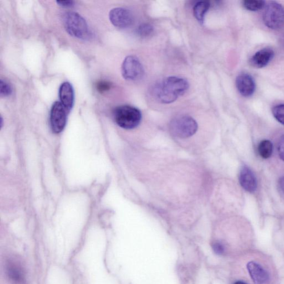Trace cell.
I'll return each instance as SVG.
<instances>
[{"instance_id":"6da1fadb","label":"cell","mask_w":284,"mask_h":284,"mask_svg":"<svg viewBox=\"0 0 284 284\" xmlns=\"http://www.w3.org/2000/svg\"><path fill=\"white\" fill-rule=\"evenodd\" d=\"M168 129L173 141L189 152L202 151L213 140V136L201 131L197 120L188 115L173 117L169 122Z\"/></svg>"},{"instance_id":"7a4b0ae2","label":"cell","mask_w":284,"mask_h":284,"mask_svg":"<svg viewBox=\"0 0 284 284\" xmlns=\"http://www.w3.org/2000/svg\"><path fill=\"white\" fill-rule=\"evenodd\" d=\"M188 82L181 77L170 76L156 82L152 89V94L163 104H169L183 96L189 89Z\"/></svg>"},{"instance_id":"3957f363","label":"cell","mask_w":284,"mask_h":284,"mask_svg":"<svg viewBox=\"0 0 284 284\" xmlns=\"http://www.w3.org/2000/svg\"><path fill=\"white\" fill-rule=\"evenodd\" d=\"M113 118L117 126L127 131H136L140 128L143 116L140 110L131 106H118L113 111Z\"/></svg>"},{"instance_id":"277c9868","label":"cell","mask_w":284,"mask_h":284,"mask_svg":"<svg viewBox=\"0 0 284 284\" xmlns=\"http://www.w3.org/2000/svg\"><path fill=\"white\" fill-rule=\"evenodd\" d=\"M64 25L67 33L81 40H89L91 32L86 20L78 13L68 12L64 15Z\"/></svg>"},{"instance_id":"5b68a950","label":"cell","mask_w":284,"mask_h":284,"mask_svg":"<svg viewBox=\"0 0 284 284\" xmlns=\"http://www.w3.org/2000/svg\"><path fill=\"white\" fill-rule=\"evenodd\" d=\"M263 22L268 28L279 30L284 27V8L280 4L271 2L267 4L262 16Z\"/></svg>"},{"instance_id":"8992f818","label":"cell","mask_w":284,"mask_h":284,"mask_svg":"<svg viewBox=\"0 0 284 284\" xmlns=\"http://www.w3.org/2000/svg\"><path fill=\"white\" fill-rule=\"evenodd\" d=\"M144 71L143 66L137 57L128 56L124 60L121 72L123 78L126 80H140L144 76Z\"/></svg>"},{"instance_id":"52a82bcc","label":"cell","mask_w":284,"mask_h":284,"mask_svg":"<svg viewBox=\"0 0 284 284\" xmlns=\"http://www.w3.org/2000/svg\"><path fill=\"white\" fill-rule=\"evenodd\" d=\"M69 113L60 102L54 103L50 112V123L54 133L59 134L64 131Z\"/></svg>"},{"instance_id":"ba28073f","label":"cell","mask_w":284,"mask_h":284,"mask_svg":"<svg viewBox=\"0 0 284 284\" xmlns=\"http://www.w3.org/2000/svg\"><path fill=\"white\" fill-rule=\"evenodd\" d=\"M109 18L113 25L121 29L131 27L134 20L133 15L130 10L122 8H116L111 10Z\"/></svg>"},{"instance_id":"9c48e42d","label":"cell","mask_w":284,"mask_h":284,"mask_svg":"<svg viewBox=\"0 0 284 284\" xmlns=\"http://www.w3.org/2000/svg\"><path fill=\"white\" fill-rule=\"evenodd\" d=\"M236 86L240 95L245 97L251 96L254 94L256 89L254 79L247 74H242L237 77Z\"/></svg>"},{"instance_id":"30bf717a","label":"cell","mask_w":284,"mask_h":284,"mask_svg":"<svg viewBox=\"0 0 284 284\" xmlns=\"http://www.w3.org/2000/svg\"><path fill=\"white\" fill-rule=\"evenodd\" d=\"M59 97L61 104L69 112L74 106L75 93L73 87L69 82L62 84L59 89Z\"/></svg>"},{"instance_id":"8fae6325","label":"cell","mask_w":284,"mask_h":284,"mask_svg":"<svg viewBox=\"0 0 284 284\" xmlns=\"http://www.w3.org/2000/svg\"><path fill=\"white\" fill-rule=\"evenodd\" d=\"M275 53L270 48H265L257 51L251 57L250 63L256 69H261L270 63Z\"/></svg>"},{"instance_id":"7c38bea8","label":"cell","mask_w":284,"mask_h":284,"mask_svg":"<svg viewBox=\"0 0 284 284\" xmlns=\"http://www.w3.org/2000/svg\"><path fill=\"white\" fill-rule=\"evenodd\" d=\"M247 270L253 282L255 284H264L269 278L267 271L261 265L254 261H250L247 265Z\"/></svg>"},{"instance_id":"4fadbf2b","label":"cell","mask_w":284,"mask_h":284,"mask_svg":"<svg viewBox=\"0 0 284 284\" xmlns=\"http://www.w3.org/2000/svg\"><path fill=\"white\" fill-rule=\"evenodd\" d=\"M239 182L242 187L250 193L254 192L257 188V181L255 175L246 166H244L240 170Z\"/></svg>"},{"instance_id":"5bb4252c","label":"cell","mask_w":284,"mask_h":284,"mask_svg":"<svg viewBox=\"0 0 284 284\" xmlns=\"http://www.w3.org/2000/svg\"><path fill=\"white\" fill-rule=\"evenodd\" d=\"M7 272L9 280L14 284H22L24 280L23 268L17 263L9 261L7 266Z\"/></svg>"},{"instance_id":"9a60e30c","label":"cell","mask_w":284,"mask_h":284,"mask_svg":"<svg viewBox=\"0 0 284 284\" xmlns=\"http://www.w3.org/2000/svg\"><path fill=\"white\" fill-rule=\"evenodd\" d=\"M210 7L208 2H199L194 5L193 8V14L194 17L198 22L203 24L206 13L208 12Z\"/></svg>"},{"instance_id":"2e32d148","label":"cell","mask_w":284,"mask_h":284,"mask_svg":"<svg viewBox=\"0 0 284 284\" xmlns=\"http://www.w3.org/2000/svg\"><path fill=\"white\" fill-rule=\"evenodd\" d=\"M258 151L260 156L264 159L269 158L272 153V144L268 140L262 141L258 147Z\"/></svg>"},{"instance_id":"e0dca14e","label":"cell","mask_w":284,"mask_h":284,"mask_svg":"<svg viewBox=\"0 0 284 284\" xmlns=\"http://www.w3.org/2000/svg\"><path fill=\"white\" fill-rule=\"evenodd\" d=\"M242 5L249 11L257 12L264 8L265 2L261 0H246L242 2Z\"/></svg>"},{"instance_id":"ac0fdd59","label":"cell","mask_w":284,"mask_h":284,"mask_svg":"<svg viewBox=\"0 0 284 284\" xmlns=\"http://www.w3.org/2000/svg\"><path fill=\"white\" fill-rule=\"evenodd\" d=\"M137 34L142 39H146L150 37L154 33L153 26L149 24H142L137 29Z\"/></svg>"},{"instance_id":"d6986e66","label":"cell","mask_w":284,"mask_h":284,"mask_svg":"<svg viewBox=\"0 0 284 284\" xmlns=\"http://www.w3.org/2000/svg\"><path fill=\"white\" fill-rule=\"evenodd\" d=\"M13 88L8 82L1 80L0 81V96L7 97L12 94Z\"/></svg>"},{"instance_id":"ffe728a7","label":"cell","mask_w":284,"mask_h":284,"mask_svg":"<svg viewBox=\"0 0 284 284\" xmlns=\"http://www.w3.org/2000/svg\"><path fill=\"white\" fill-rule=\"evenodd\" d=\"M272 113L276 120L284 125V105H278L273 107Z\"/></svg>"},{"instance_id":"44dd1931","label":"cell","mask_w":284,"mask_h":284,"mask_svg":"<svg viewBox=\"0 0 284 284\" xmlns=\"http://www.w3.org/2000/svg\"><path fill=\"white\" fill-rule=\"evenodd\" d=\"M111 84L107 81H101L96 84V89L100 93H104L109 91L111 88Z\"/></svg>"},{"instance_id":"7402d4cb","label":"cell","mask_w":284,"mask_h":284,"mask_svg":"<svg viewBox=\"0 0 284 284\" xmlns=\"http://www.w3.org/2000/svg\"><path fill=\"white\" fill-rule=\"evenodd\" d=\"M278 152L280 158L284 161V135L280 138L278 142Z\"/></svg>"},{"instance_id":"603a6c76","label":"cell","mask_w":284,"mask_h":284,"mask_svg":"<svg viewBox=\"0 0 284 284\" xmlns=\"http://www.w3.org/2000/svg\"><path fill=\"white\" fill-rule=\"evenodd\" d=\"M215 252L217 253V254H221L224 251V247L223 245L220 243V242H215L214 244L213 247Z\"/></svg>"},{"instance_id":"cb8c5ba5","label":"cell","mask_w":284,"mask_h":284,"mask_svg":"<svg viewBox=\"0 0 284 284\" xmlns=\"http://www.w3.org/2000/svg\"><path fill=\"white\" fill-rule=\"evenodd\" d=\"M57 4H58L60 6L64 8H69L74 6V2L73 1H59L57 2Z\"/></svg>"},{"instance_id":"d4e9b609","label":"cell","mask_w":284,"mask_h":284,"mask_svg":"<svg viewBox=\"0 0 284 284\" xmlns=\"http://www.w3.org/2000/svg\"><path fill=\"white\" fill-rule=\"evenodd\" d=\"M280 187L284 193V176L281 177L279 181Z\"/></svg>"},{"instance_id":"484cf974","label":"cell","mask_w":284,"mask_h":284,"mask_svg":"<svg viewBox=\"0 0 284 284\" xmlns=\"http://www.w3.org/2000/svg\"><path fill=\"white\" fill-rule=\"evenodd\" d=\"M234 284H247L245 282L241 281H236Z\"/></svg>"}]
</instances>
